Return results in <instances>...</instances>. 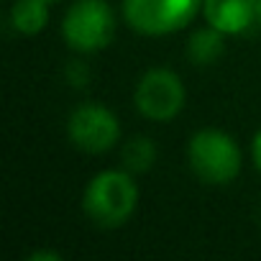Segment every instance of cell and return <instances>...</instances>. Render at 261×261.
I'll return each instance as SVG.
<instances>
[{
  "instance_id": "6da1fadb",
  "label": "cell",
  "mask_w": 261,
  "mask_h": 261,
  "mask_svg": "<svg viewBox=\"0 0 261 261\" xmlns=\"http://www.w3.org/2000/svg\"><path fill=\"white\" fill-rule=\"evenodd\" d=\"M128 169H102L92 174L82 192V210L85 215L105 230L120 228L134 218L139 207V185Z\"/></svg>"
},
{
  "instance_id": "7a4b0ae2",
  "label": "cell",
  "mask_w": 261,
  "mask_h": 261,
  "mask_svg": "<svg viewBox=\"0 0 261 261\" xmlns=\"http://www.w3.org/2000/svg\"><path fill=\"white\" fill-rule=\"evenodd\" d=\"M187 164L192 174L210 187H225L243 169V151L223 128H200L187 141Z\"/></svg>"
},
{
  "instance_id": "3957f363",
  "label": "cell",
  "mask_w": 261,
  "mask_h": 261,
  "mask_svg": "<svg viewBox=\"0 0 261 261\" xmlns=\"http://www.w3.org/2000/svg\"><path fill=\"white\" fill-rule=\"evenodd\" d=\"M115 31L118 16L108 0H74L62 18V39L80 57L108 49Z\"/></svg>"
},
{
  "instance_id": "277c9868",
  "label": "cell",
  "mask_w": 261,
  "mask_h": 261,
  "mask_svg": "<svg viewBox=\"0 0 261 261\" xmlns=\"http://www.w3.org/2000/svg\"><path fill=\"white\" fill-rule=\"evenodd\" d=\"M120 13L130 31L159 39L190 26L202 13V0H123Z\"/></svg>"
},
{
  "instance_id": "5b68a950",
  "label": "cell",
  "mask_w": 261,
  "mask_h": 261,
  "mask_svg": "<svg viewBox=\"0 0 261 261\" xmlns=\"http://www.w3.org/2000/svg\"><path fill=\"white\" fill-rule=\"evenodd\" d=\"M134 105L151 123H172L187 105L185 80L172 67H151L134 87Z\"/></svg>"
},
{
  "instance_id": "8992f818",
  "label": "cell",
  "mask_w": 261,
  "mask_h": 261,
  "mask_svg": "<svg viewBox=\"0 0 261 261\" xmlns=\"http://www.w3.org/2000/svg\"><path fill=\"white\" fill-rule=\"evenodd\" d=\"M67 139L77 151L105 154L120 141V120L108 105L85 100L67 115Z\"/></svg>"
},
{
  "instance_id": "52a82bcc",
  "label": "cell",
  "mask_w": 261,
  "mask_h": 261,
  "mask_svg": "<svg viewBox=\"0 0 261 261\" xmlns=\"http://www.w3.org/2000/svg\"><path fill=\"white\" fill-rule=\"evenodd\" d=\"M202 16L225 36H238L258 23V0H202Z\"/></svg>"
},
{
  "instance_id": "ba28073f",
  "label": "cell",
  "mask_w": 261,
  "mask_h": 261,
  "mask_svg": "<svg viewBox=\"0 0 261 261\" xmlns=\"http://www.w3.org/2000/svg\"><path fill=\"white\" fill-rule=\"evenodd\" d=\"M49 0H13L8 23L18 36H39L49 26Z\"/></svg>"
},
{
  "instance_id": "9c48e42d",
  "label": "cell",
  "mask_w": 261,
  "mask_h": 261,
  "mask_svg": "<svg viewBox=\"0 0 261 261\" xmlns=\"http://www.w3.org/2000/svg\"><path fill=\"white\" fill-rule=\"evenodd\" d=\"M223 51H225V34L218 31V29H213L210 23L205 29H197L190 36V41H187V57L197 67L215 64L223 57Z\"/></svg>"
},
{
  "instance_id": "30bf717a",
  "label": "cell",
  "mask_w": 261,
  "mask_h": 261,
  "mask_svg": "<svg viewBox=\"0 0 261 261\" xmlns=\"http://www.w3.org/2000/svg\"><path fill=\"white\" fill-rule=\"evenodd\" d=\"M159 149L149 136H130L120 146V167L128 169L130 174H144L156 164Z\"/></svg>"
},
{
  "instance_id": "8fae6325",
  "label": "cell",
  "mask_w": 261,
  "mask_h": 261,
  "mask_svg": "<svg viewBox=\"0 0 261 261\" xmlns=\"http://www.w3.org/2000/svg\"><path fill=\"white\" fill-rule=\"evenodd\" d=\"M90 67H87V62L85 59H72L69 64H67V82L72 85V87H87L90 85Z\"/></svg>"
},
{
  "instance_id": "7c38bea8",
  "label": "cell",
  "mask_w": 261,
  "mask_h": 261,
  "mask_svg": "<svg viewBox=\"0 0 261 261\" xmlns=\"http://www.w3.org/2000/svg\"><path fill=\"white\" fill-rule=\"evenodd\" d=\"M251 159H253V167L258 169V174H261V128L253 134V139H251Z\"/></svg>"
},
{
  "instance_id": "4fadbf2b",
  "label": "cell",
  "mask_w": 261,
  "mask_h": 261,
  "mask_svg": "<svg viewBox=\"0 0 261 261\" xmlns=\"http://www.w3.org/2000/svg\"><path fill=\"white\" fill-rule=\"evenodd\" d=\"M29 261H62V253H59V251L39 248V251H31V253H29Z\"/></svg>"
},
{
  "instance_id": "5bb4252c",
  "label": "cell",
  "mask_w": 261,
  "mask_h": 261,
  "mask_svg": "<svg viewBox=\"0 0 261 261\" xmlns=\"http://www.w3.org/2000/svg\"><path fill=\"white\" fill-rule=\"evenodd\" d=\"M258 23H261V0H258Z\"/></svg>"
},
{
  "instance_id": "9a60e30c",
  "label": "cell",
  "mask_w": 261,
  "mask_h": 261,
  "mask_svg": "<svg viewBox=\"0 0 261 261\" xmlns=\"http://www.w3.org/2000/svg\"><path fill=\"white\" fill-rule=\"evenodd\" d=\"M49 3H51V6H54V3H59V0H49Z\"/></svg>"
}]
</instances>
